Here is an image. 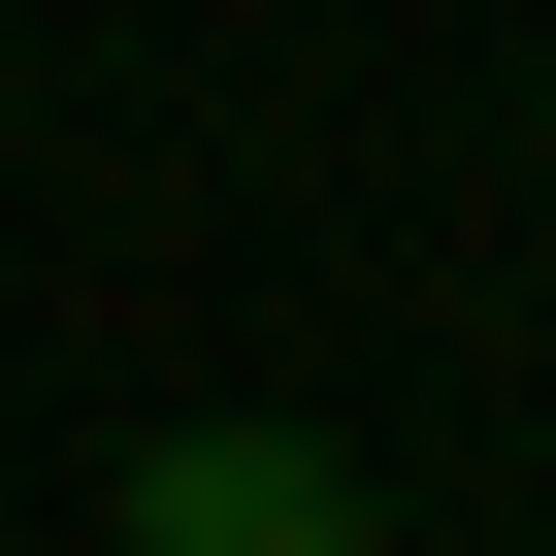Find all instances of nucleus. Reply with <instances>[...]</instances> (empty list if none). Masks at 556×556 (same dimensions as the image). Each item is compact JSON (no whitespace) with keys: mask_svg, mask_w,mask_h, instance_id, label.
Wrapping results in <instances>:
<instances>
[{"mask_svg":"<svg viewBox=\"0 0 556 556\" xmlns=\"http://www.w3.org/2000/svg\"><path fill=\"white\" fill-rule=\"evenodd\" d=\"M131 556H393V523H361L295 426H164V458H131Z\"/></svg>","mask_w":556,"mask_h":556,"instance_id":"obj_1","label":"nucleus"}]
</instances>
